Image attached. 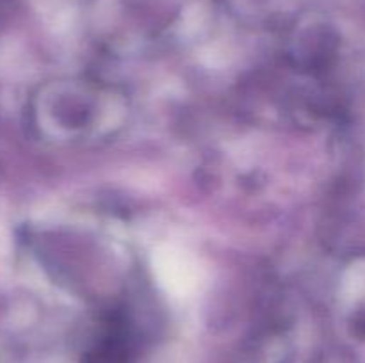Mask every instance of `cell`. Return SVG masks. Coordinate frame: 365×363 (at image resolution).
<instances>
[{"label": "cell", "mask_w": 365, "mask_h": 363, "mask_svg": "<svg viewBox=\"0 0 365 363\" xmlns=\"http://www.w3.org/2000/svg\"><path fill=\"white\" fill-rule=\"evenodd\" d=\"M153 273L159 283L175 295H185L192 292L198 281L196 263L185 255V251L171 246L157 249L153 255Z\"/></svg>", "instance_id": "cell-1"}]
</instances>
